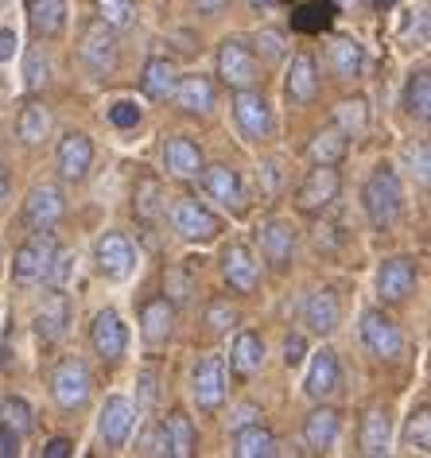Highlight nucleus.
<instances>
[{
  "mask_svg": "<svg viewBox=\"0 0 431 458\" xmlns=\"http://www.w3.org/2000/svg\"><path fill=\"white\" fill-rule=\"evenodd\" d=\"M66 330H71V300H66V292H51V300L36 315V335L43 346H55L66 338Z\"/></svg>",
  "mask_w": 431,
  "mask_h": 458,
  "instance_id": "obj_24",
  "label": "nucleus"
},
{
  "mask_svg": "<svg viewBox=\"0 0 431 458\" xmlns=\"http://www.w3.org/2000/svg\"><path fill=\"white\" fill-rule=\"evenodd\" d=\"M233 121L245 140H265V136H272V106L257 86L233 89Z\"/></svg>",
  "mask_w": 431,
  "mask_h": 458,
  "instance_id": "obj_9",
  "label": "nucleus"
},
{
  "mask_svg": "<svg viewBox=\"0 0 431 458\" xmlns=\"http://www.w3.org/2000/svg\"><path fill=\"white\" fill-rule=\"evenodd\" d=\"M334 4H346V8H358V4H366V0H334Z\"/></svg>",
  "mask_w": 431,
  "mask_h": 458,
  "instance_id": "obj_62",
  "label": "nucleus"
},
{
  "mask_svg": "<svg viewBox=\"0 0 431 458\" xmlns=\"http://www.w3.org/2000/svg\"><path fill=\"white\" fill-rule=\"evenodd\" d=\"M233 454L237 458H272L280 454V443L265 423H245V428H233Z\"/></svg>",
  "mask_w": 431,
  "mask_h": 458,
  "instance_id": "obj_29",
  "label": "nucleus"
},
{
  "mask_svg": "<svg viewBox=\"0 0 431 458\" xmlns=\"http://www.w3.org/2000/svg\"><path fill=\"white\" fill-rule=\"evenodd\" d=\"M74 253H55V260H51V268H47V276H43V284H47L51 292H66V284H71V276H74Z\"/></svg>",
  "mask_w": 431,
  "mask_h": 458,
  "instance_id": "obj_44",
  "label": "nucleus"
},
{
  "mask_svg": "<svg viewBox=\"0 0 431 458\" xmlns=\"http://www.w3.org/2000/svg\"><path fill=\"white\" fill-rule=\"evenodd\" d=\"M156 396H160V369H156V365H144L140 369V388H136V411L156 408Z\"/></svg>",
  "mask_w": 431,
  "mask_h": 458,
  "instance_id": "obj_45",
  "label": "nucleus"
},
{
  "mask_svg": "<svg viewBox=\"0 0 431 458\" xmlns=\"http://www.w3.org/2000/svg\"><path fill=\"white\" fill-rule=\"evenodd\" d=\"M63 214H66V199H63L59 187H51V182L31 187V194L24 199V225L31 229V233H39V229H55Z\"/></svg>",
  "mask_w": 431,
  "mask_h": 458,
  "instance_id": "obj_18",
  "label": "nucleus"
},
{
  "mask_svg": "<svg viewBox=\"0 0 431 458\" xmlns=\"http://www.w3.org/2000/svg\"><path fill=\"white\" fill-rule=\"evenodd\" d=\"M16 47H20L16 31H13V28H0V63H8V59H13Z\"/></svg>",
  "mask_w": 431,
  "mask_h": 458,
  "instance_id": "obj_55",
  "label": "nucleus"
},
{
  "mask_svg": "<svg viewBox=\"0 0 431 458\" xmlns=\"http://www.w3.org/2000/svg\"><path fill=\"white\" fill-rule=\"evenodd\" d=\"M172 101H175L179 113H187V117H210L214 113V82L207 74H179Z\"/></svg>",
  "mask_w": 431,
  "mask_h": 458,
  "instance_id": "obj_19",
  "label": "nucleus"
},
{
  "mask_svg": "<svg viewBox=\"0 0 431 458\" xmlns=\"http://www.w3.org/2000/svg\"><path fill=\"white\" fill-rule=\"evenodd\" d=\"M55 167H59V175L66 182H82L89 175V167H94V140H89L86 132L71 129L55 148Z\"/></svg>",
  "mask_w": 431,
  "mask_h": 458,
  "instance_id": "obj_16",
  "label": "nucleus"
},
{
  "mask_svg": "<svg viewBox=\"0 0 431 458\" xmlns=\"http://www.w3.org/2000/svg\"><path fill=\"white\" fill-rule=\"evenodd\" d=\"M338 431H342V420H338V411L334 408H315L311 416H308V423H303V443H308V451L326 454V451H334Z\"/></svg>",
  "mask_w": 431,
  "mask_h": 458,
  "instance_id": "obj_28",
  "label": "nucleus"
},
{
  "mask_svg": "<svg viewBox=\"0 0 431 458\" xmlns=\"http://www.w3.org/2000/svg\"><path fill=\"white\" fill-rule=\"evenodd\" d=\"M346 140L350 136L338 129V124H331V129H319L311 136V144H308V156H311V164H323V167H338L346 159Z\"/></svg>",
  "mask_w": 431,
  "mask_h": 458,
  "instance_id": "obj_33",
  "label": "nucleus"
},
{
  "mask_svg": "<svg viewBox=\"0 0 431 458\" xmlns=\"http://www.w3.org/2000/svg\"><path fill=\"white\" fill-rule=\"evenodd\" d=\"M89 346H94V353L101 361H121L124 350H129V330H124L121 315L113 311V307H106V311H97V318L89 323Z\"/></svg>",
  "mask_w": 431,
  "mask_h": 458,
  "instance_id": "obj_17",
  "label": "nucleus"
},
{
  "mask_svg": "<svg viewBox=\"0 0 431 458\" xmlns=\"http://www.w3.org/2000/svg\"><path fill=\"white\" fill-rule=\"evenodd\" d=\"M257 416H260V408L257 404H241L230 416V428H245V423H257Z\"/></svg>",
  "mask_w": 431,
  "mask_h": 458,
  "instance_id": "obj_56",
  "label": "nucleus"
},
{
  "mask_svg": "<svg viewBox=\"0 0 431 458\" xmlns=\"http://www.w3.org/2000/svg\"><path fill=\"white\" fill-rule=\"evenodd\" d=\"M16 454H20V435L8 423H0V458H16Z\"/></svg>",
  "mask_w": 431,
  "mask_h": 458,
  "instance_id": "obj_54",
  "label": "nucleus"
},
{
  "mask_svg": "<svg viewBox=\"0 0 431 458\" xmlns=\"http://www.w3.org/2000/svg\"><path fill=\"white\" fill-rule=\"evenodd\" d=\"M132 423H136V408L129 396H109L101 404V416H97V439L106 451H121L132 435Z\"/></svg>",
  "mask_w": 431,
  "mask_h": 458,
  "instance_id": "obj_13",
  "label": "nucleus"
},
{
  "mask_svg": "<svg viewBox=\"0 0 431 458\" xmlns=\"http://www.w3.org/2000/svg\"><path fill=\"white\" fill-rule=\"evenodd\" d=\"M190 396H195L199 411H218L225 404V361L218 353L202 358L190 373Z\"/></svg>",
  "mask_w": 431,
  "mask_h": 458,
  "instance_id": "obj_12",
  "label": "nucleus"
},
{
  "mask_svg": "<svg viewBox=\"0 0 431 458\" xmlns=\"http://www.w3.org/2000/svg\"><path fill=\"white\" fill-rule=\"evenodd\" d=\"M257 245H260L265 265L272 272H283L296 260V229H292V222H283V217H268L257 229Z\"/></svg>",
  "mask_w": 431,
  "mask_h": 458,
  "instance_id": "obj_10",
  "label": "nucleus"
},
{
  "mask_svg": "<svg viewBox=\"0 0 431 458\" xmlns=\"http://www.w3.org/2000/svg\"><path fill=\"white\" fill-rule=\"evenodd\" d=\"M361 346H366L377 361H393L404 350V330L396 327V318H389L381 307L361 311Z\"/></svg>",
  "mask_w": 431,
  "mask_h": 458,
  "instance_id": "obj_5",
  "label": "nucleus"
},
{
  "mask_svg": "<svg viewBox=\"0 0 431 458\" xmlns=\"http://www.w3.org/2000/svg\"><path fill=\"white\" fill-rule=\"evenodd\" d=\"M164 171L175 179H199L202 148L195 140H187V136H172V140L164 144Z\"/></svg>",
  "mask_w": 431,
  "mask_h": 458,
  "instance_id": "obj_27",
  "label": "nucleus"
},
{
  "mask_svg": "<svg viewBox=\"0 0 431 458\" xmlns=\"http://www.w3.org/2000/svg\"><path fill=\"white\" fill-rule=\"evenodd\" d=\"M338 385H342V365H338V353L334 350H319L311 358V369H308V381H303V388H308L311 400H331L338 393Z\"/></svg>",
  "mask_w": 431,
  "mask_h": 458,
  "instance_id": "obj_21",
  "label": "nucleus"
},
{
  "mask_svg": "<svg viewBox=\"0 0 431 458\" xmlns=\"http://www.w3.org/2000/svg\"><path fill=\"white\" fill-rule=\"evenodd\" d=\"M361 210H366L373 229H393L396 222H401V214H404V187H401L396 167H389V164L373 167V175L366 179V187H361Z\"/></svg>",
  "mask_w": 431,
  "mask_h": 458,
  "instance_id": "obj_1",
  "label": "nucleus"
},
{
  "mask_svg": "<svg viewBox=\"0 0 431 458\" xmlns=\"http://www.w3.org/2000/svg\"><path fill=\"white\" fill-rule=\"evenodd\" d=\"M24 13L36 39H59L66 31V0H24Z\"/></svg>",
  "mask_w": 431,
  "mask_h": 458,
  "instance_id": "obj_25",
  "label": "nucleus"
},
{
  "mask_svg": "<svg viewBox=\"0 0 431 458\" xmlns=\"http://www.w3.org/2000/svg\"><path fill=\"white\" fill-rule=\"evenodd\" d=\"M190 4H195V13L199 16H218L225 4H230V0H190Z\"/></svg>",
  "mask_w": 431,
  "mask_h": 458,
  "instance_id": "obj_58",
  "label": "nucleus"
},
{
  "mask_svg": "<svg viewBox=\"0 0 431 458\" xmlns=\"http://www.w3.org/2000/svg\"><path fill=\"white\" fill-rule=\"evenodd\" d=\"M257 51L260 55H265V59L268 63H280L283 59V51H288V47H283V36H280V31H272V28H265V31H257Z\"/></svg>",
  "mask_w": 431,
  "mask_h": 458,
  "instance_id": "obj_48",
  "label": "nucleus"
},
{
  "mask_svg": "<svg viewBox=\"0 0 431 458\" xmlns=\"http://www.w3.org/2000/svg\"><path fill=\"white\" fill-rule=\"evenodd\" d=\"M136 454H144V458H172V443H167L164 420L148 423V428L140 431V439H136Z\"/></svg>",
  "mask_w": 431,
  "mask_h": 458,
  "instance_id": "obj_42",
  "label": "nucleus"
},
{
  "mask_svg": "<svg viewBox=\"0 0 431 458\" xmlns=\"http://www.w3.org/2000/svg\"><path fill=\"white\" fill-rule=\"evenodd\" d=\"M202 187H207V194L214 202L222 206V210H230L233 217H241L245 210H249V199H245V182H241V175L230 167V164H202Z\"/></svg>",
  "mask_w": 431,
  "mask_h": 458,
  "instance_id": "obj_8",
  "label": "nucleus"
},
{
  "mask_svg": "<svg viewBox=\"0 0 431 458\" xmlns=\"http://www.w3.org/2000/svg\"><path fill=\"white\" fill-rule=\"evenodd\" d=\"M172 229L190 245H210L222 233V217L199 199H179L172 206Z\"/></svg>",
  "mask_w": 431,
  "mask_h": 458,
  "instance_id": "obj_4",
  "label": "nucleus"
},
{
  "mask_svg": "<svg viewBox=\"0 0 431 458\" xmlns=\"http://www.w3.org/2000/svg\"><path fill=\"white\" fill-rule=\"evenodd\" d=\"M190 292H195V280H190L187 272L172 268V272L164 276V300H172V303H187V300H190Z\"/></svg>",
  "mask_w": 431,
  "mask_h": 458,
  "instance_id": "obj_46",
  "label": "nucleus"
},
{
  "mask_svg": "<svg viewBox=\"0 0 431 458\" xmlns=\"http://www.w3.org/2000/svg\"><path fill=\"white\" fill-rule=\"evenodd\" d=\"M303 323L319 338L334 335L338 323H342V303H338V295L331 288H315L308 300H303Z\"/></svg>",
  "mask_w": 431,
  "mask_h": 458,
  "instance_id": "obj_20",
  "label": "nucleus"
},
{
  "mask_svg": "<svg viewBox=\"0 0 431 458\" xmlns=\"http://www.w3.org/2000/svg\"><path fill=\"white\" fill-rule=\"evenodd\" d=\"M89 393H94V377H89V365L82 358H66V361L55 365V373H51V396H55V404H59L63 411L86 408Z\"/></svg>",
  "mask_w": 431,
  "mask_h": 458,
  "instance_id": "obj_3",
  "label": "nucleus"
},
{
  "mask_svg": "<svg viewBox=\"0 0 431 458\" xmlns=\"http://www.w3.org/2000/svg\"><path fill=\"white\" fill-rule=\"evenodd\" d=\"M140 335H144V342H148L152 350L167 346L172 335H175V303L164 300V295H160V300L144 303V311H140Z\"/></svg>",
  "mask_w": 431,
  "mask_h": 458,
  "instance_id": "obj_23",
  "label": "nucleus"
},
{
  "mask_svg": "<svg viewBox=\"0 0 431 458\" xmlns=\"http://www.w3.org/2000/svg\"><path fill=\"white\" fill-rule=\"evenodd\" d=\"M207 323H210V330H230V327H237V311L230 307V300H214L207 307Z\"/></svg>",
  "mask_w": 431,
  "mask_h": 458,
  "instance_id": "obj_49",
  "label": "nucleus"
},
{
  "mask_svg": "<svg viewBox=\"0 0 431 458\" xmlns=\"http://www.w3.org/2000/svg\"><path fill=\"white\" fill-rule=\"evenodd\" d=\"M109 121L117 124V129H136V124H140V106H136V101H113Z\"/></svg>",
  "mask_w": 431,
  "mask_h": 458,
  "instance_id": "obj_50",
  "label": "nucleus"
},
{
  "mask_svg": "<svg viewBox=\"0 0 431 458\" xmlns=\"http://www.w3.org/2000/svg\"><path fill=\"white\" fill-rule=\"evenodd\" d=\"M164 428H167V443H172V458L195 454V423H190V416H183V411H167Z\"/></svg>",
  "mask_w": 431,
  "mask_h": 458,
  "instance_id": "obj_37",
  "label": "nucleus"
},
{
  "mask_svg": "<svg viewBox=\"0 0 431 458\" xmlns=\"http://www.w3.org/2000/svg\"><path fill=\"white\" fill-rule=\"evenodd\" d=\"M94 265L106 280H129L136 268V249L124 233H106L94 245Z\"/></svg>",
  "mask_w": 431,
  "mask_h": 458,
  "instance_id": "obj_15",
  "label": "nucleus"
},
{
  "mask_svg": "<svg viewBox=\"0 0 431 458\" xmlns=\"http://www.w3.org/2000/svg\"><path fill=\"white\" fill-rule=\"evenodd\" d=\"M334 124H338V129H342L346 136H366V129H369V109H366V101H361V98L338 101V106H334Z\"/></svg>",
  "mask_w": 431,
  "mask_h": 458,
  "instance_id": "obj_39",
  "label": "nucleus"
},
{
  "mask_svg": "<svg viewBox=\"0 0 431 458\" xmlns=\"http://www.w3.org/2000/svg\"><path fill=\"white\" fill-rule=\"evenodd\" d=\"M222 276L233 292H253L260 284V268L253 260V249L249 245H225L222 249Z\"/></svg>",
  "mask_w": 431,
  "mask_h": 458,
  "instance_id": "obj_22",
  "label": "nucleus"
},
{
  "mask_svg": "<svg viewBox=\"0 0 431 458\" xmlns=\"http://www.w3.org/2000/svg\"><path fill=\"white\" fill-rule=\"evenodd\" d=\"M404 109L412 113L416 121H427V117H431V74H427V71H416L412 78H408Z\"/></svg>",
  "mask_w": 431,
  "mask_h": 458,
  "instance_id": "obj_38",
  "label": "nucleus"
},
{
  "mask_svg": "<svg viewBox=\"0 0 431 458\" xmlns=\"http://www.w3.org/2000/svg\"><path fill=\"white\" fill-rule=\"evenodd\" d=\"M404 446H408V451H419V454L431 451V411H427V404H419L412 416H408Z\"/></svg>",
  "mask_w": 431,
  "mask_h": 458,
  "instance_id": "obj_40",
  "label": "nucleus"
},
{
  "mask_svg": "<svg viewBox=\"0 0 431 458\" xmlns=\"http://www.w3.org/2000/svg\"><path fill=\"white\" fill-rule=\"evenodd\" d=\"M175 82H179V71H175L172 59H148V63H144L140 86H144V94H148L152 101H167V98H172Z\"/></svg>",
  "mask_w": 431,
  "mask_h": 458,
  "instance_id": "obj_34",
  "label": "nucleus"
},
{
  "mask_svg": "<svg viewBox=\"0 0 431 458\" xmlns=\"http://www.w3.org/2000/svg\"><path fill=\"white\" fill-rule=\"evenodd\" d=\"M408 167H412V175L419 187H427V140H419V144H408Z\"/></svg>",
  "mask_w": 431,
  "mask_h": 458,
  "instance_id": "obj_51",
  "label": "nucleus"
},
{
  "mask_svg": "<svg viewBox=\"0 0 431 458\" xmlns=\"http://www.w3.org/2000/svg\"><path fill=\"white\" fill-rule=\"evenodd\" d=\"M230 365L237 377H253L265 369V338L253 335V330H241L230 346Z\"/></svg>",
  "mask_w": 431,
  "mask_h": 458,
  "instance_id": "obj_30",
  "label": "nucleus"
},
{
  "mask_svg": "<svg viewBox=\"0 0 431 458\" xmlns=\"http://www.w3.org/2000/svg\"><path fill=\"white\" fill-rule=\"evenodd\" d=\"M218 78L230 89H249L260 82V59L245 39H222L218 47Z\"/></svg>",
  "mask_w": 431,
  "mask_h": 458,
  "instance_id": "obj_6",
  "label": "nucleus"
},
{
  "mask_svg": "<svg viewBox=\"0 0 431 458\" xmlns=\"http://www.w3.org/2000/svg\"><path fill=\"white\" fill-rule=\"evenodd\" d=\"M0 420L8 423V428H13L20 439H24V435L36 428V411H31V404L24 396H13V400H0Z\"/></svg>",
  "mask_w": 431,
  "mask_h": 458,
  "instance_id": "obj_41",
  "label": "nucleus"
},
{
  "mask_svg": "<svg viewBox=\"0 0 431 458\" xmlns=\"http://www.w3.org/2000/svg\"><path fill=\"white\" fill-rule=\"evenodd\" d=\"M419 284L416 257H389L377 268V300L381 303H404Z\"/></svg>",
  "mask_w": 431,
  "mask_h": 458,
  "instance_id": "obj_11",
  "label": "nucleus"
},
{
  "mask_svg": "<svg viewBox=\"0 0 431 458\" xmlns=\"http://www.w3.org/2000/svg\"><path fill=\"white\" fill-rule=\"evenodd\" d=\"M97 20L106 28H129L132 20H136V4L132 0H97Z\"/></svg>",
  "mask_w": 431,
  "mask_h": 458,
  "instance_id": "obj_43",
  "label": "nucleus"
},
{
  "mask_svg": "<svg viewBox=\"0 0 431 458\" xmlns=\"http://www.w3.org/2000/svg\"><path fill=\"white\" fill-rule=\"evenodd\" d=\"M315 94H319V66L311 55H296L288 66V78H283V98L292 106H308Z\"/></svg>",
  "mask_w": 431,
  "mask_h": 458,
  "instance_id": "obj_26",
  "label": "nucleus"
},
{
  "mask_svg": "<svg viewBox=\"0 0 431 458\" xmlns=\"http://www.w3.org/2000/svg\"><path fill=\"white\" fill-rule=\"evenodd\" d=\"M8 191H13V179H8V171H4V164H0V206L8 202Z\"/></svg>",
  "mask_w": 431,
  "mask_h": 458,
  "instance_id": "obj_59",
  "label": "nucleus"
},
{
  "mask_svg": "<svg viewBox=\"0 0 431 458\" xmlns=\"http://www.w3.org/2000/svg\"><path fill=\"white\" fill-rule=\"evenodd\" d=\"M334 13H338L334 0H308L303 8H296V13H292V28H296V31H311V36H319V31L331 28Z\"/></svg>",
  "mask_w": 431,
  "mask_h": 458,
  "instance_id": "obj_36",
  "label": "nucleus"
},
{
  "mask_svg": "<svg viewBox=\"0 0 431 458\" xmlns=\"http://www.w3.org/2000/svg\"><path fill=\"white\" fill-rule=\"evenodd\" d=\"M389 439H393V420L385 408H369L361 420V454H389Z\"/></svg>",
  "mask_w": 431,
  "mask_h": 458,
  "instance_id": "obj_32",
  "label": "nucleus"
},
{
  "mask_svg": "<svg viewBox=\"0 0 431 458\" xmlns=\"http://www.w3.org/2000/svg\"><path fill=\"white\" fill-rule=\"evenodd\" d=\"M78 55H82V66L94 78H109L113 71H117V63H121V47H117L113 28H106L101 20L97 24H89L82 31V47H78Z\"/></svg>",
  "mask_w": 431,
  "mask_h": 458,
  "instance_id": "obj_7",
  "label": "nucleus"
},
{
  "mask_svg": "<svg viewBox=\"0 0 431 458\" xmlns=\"http://www.w3.org/2000/svg\"><path fill=\"white\" fill-rule=\"evenodd\" d=\"M55 253H59V242H55L51 229L31 233L28 242L16 249V257H13V284H16V288H36V284H43Z\"/></svg>",
  "mask_w": 431,
  "mask_h": 458,
  "instance_id": "obj_2",
  "label": "nucleus"
},
{
  "mask_svg": "<svg viewBox=\"0 0 431 458\" xmlns=\"http://www.w3.org/2000/svg\"><path fill=\"white\" fill-rule=\"evenodd\" d=\"M249 4H253V8H260V13H265V8H276L280 0H249Z\"/></svg>",
  "mask_w": 431,
  "mask_h": 458,
  "instance_id": "obj_60",
  "label": "nucleus"
},
{
  "mask_svg": "<svg viewBox=\"0 0 431 458\" xmlns=\"http://www.w3.org/2000/svg\"><path fill=\"white\" fill-rule=\"evenodd\" d=\"M303 353H308V338L303 335H292L288 342H283V365H288V369H296V365L303 361Z\"/></svg>",
  "mask_w": 431,
  "mask_h": 458,
  "instance_id": "obj_53",
  "label": "nucleus"
},
{
  "mask_svg": "<svg viewBox=\"0 0 431 458\" xmlns=\"http://www.w3.org/2000/svg\"><path fill=\"white\" fill-rule=\"evenodd\" d=\"M74 454V443L71 439H51L43 446V458H71Z\"/></svg>",
  "mask_w": 431,
  "mask_h": 458,
  "instance_id": "obj_57",
  "label": "nucleus"
},
{
  "mask_svg": "<svg viewBox=\"0 0 431 458\" xmlns=\"http://www.w3.org/2000/svg\"><path fill=\"white\" fill-rule=\"evenodd\" d=\"M338 191H342V179H338V171H334V167L315 164V167H311V175L300 182L296 206H300L303 214H323V210H331V206H334Z\"/></svg>",
  "mask_w": 431,
  "mask_h": 458,
  "instance_id": "obj_14",
  "label": "nucleus"
},
{
  "mask_svg": "<svg viewBox=\"0 0 431 458\" xmlns=\"http://www.w3.org/2000/svg\"><path fill=\"white\" fill-rule=\"evenodd\" d=\"M369 4H373V8H381V13H389V8L396 4V0H369Z\"/></svg>",
  "mask_w": 431,
  "mask_h": 458,
  "instance_id": "obj_61",
  "label": "nucleus"
},
{
  "mask_svg": "<svg viewBox=\"0 0 431 458\" xmlns=\"http://www.w3.org/2000/svg\"><path fill=\"white\" fill-rule=\"evenodd\" d=\"M331 71H334V78H342V82L358 78L366 71V47H361L354 36H334L331 39Z\"/></svg>",
  "mask_w": 431,
  "mask_h": 458,
  "instance_id": "obj_31",
  "label": "nucleus"
},
{
  "mask_svg": "<svg viewBox=\"0 0 431 458\" xmlns=\"http://www.w3.org/2000/svg\"><path fill=\"white\" fill-rule=\"evenodd\" d=\"M47 55H43V47L36 51H28V59H24V74H28V89L36 94V89H43V82H47Z\"/></svg>",
  "mask_w": 431,
  "mask_h": 458,
  "instance_id": "obj_47",
  "label": "nucleus"
},
{
  "mask_svg": "<svg viewBox=\"0 0 431 458\" xmlns=\"http://www.w3.org/2000/svg\"><path fill=\"white\" fill-rule=\"evenodd\" d=\"M47 132H51V113L43 101H28L24 109H20V117H16V136L24 140L28 148H36L47 140Z\"/></svg>",
  "mask_w": 431,
  "mask_h": 458,
  "instance_id": "obj_35",
  "label": "nucleus"
},
{
  "mask_svg": "<svg viewBox=\"0 0 431 458\" xmlns=\"http://www.w3.org/2000/svg\"><path fill=\"white\" fill-rule=\"evenodd\" d=\"M408 43L412 47H427V8H416V16L408 20Z\"/></svg>",
  "mask_w": 431,
  "mask_h": 458,
  "instance_id": "obj_52",
  "label": "nucleus"
}]
</instances>
